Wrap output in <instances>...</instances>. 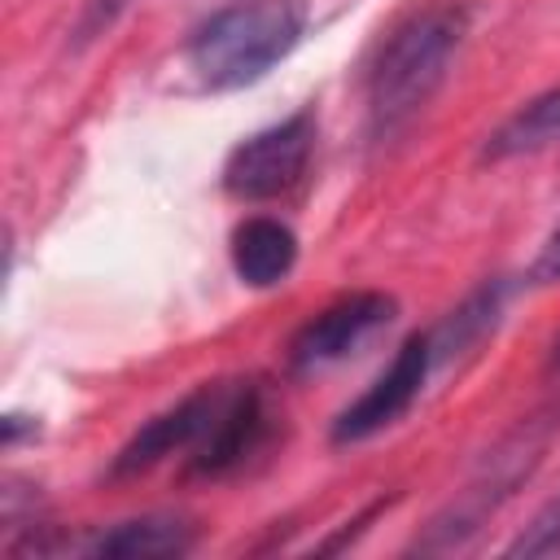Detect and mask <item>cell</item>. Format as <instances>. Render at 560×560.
Masks as SVG:
<instances>
[{
	"label": "cell",
	"mask_w": 560,
	"mask_h": 560,
	"mask_svg": "<svg viewBox=\"0 0 560 560\" xmlns=\"http://www.w3.org/2000/svg\"><path fill=\"white\" fill-rule=\"evenodd\" d=\"M472 31L468 0H442L402 18L376 48L363 74V114L376 144L402 136L446 83L464 39Z\"/></svg>",
	"instance_id": "1"
},
{
	"label": "cell",
	"mask_w": 560,
	"mask_h": 560,
	"mask_svg": "<svg viewBox=\"0 0 560 560\" xmlns=\"http://www.w3.org/2000/svg\"><path fill=\"white\" fill-rule=\"evenodd\" d=\"M306 31L298 0H245L201 18L184 39V66L206 92H236L267 79Z\"/></svg>",
	"instance_id": "2"
},
{
	"label": "cell",
	"mask_w": 560,
	"mask_h": 560,
	"mask_svg": "<svg viewBox=\"0 0 560 560\" xmlns=\"http://www.w3.org/2000/svg\"><path fill=\"white\" fill-rule=\"evenodd\" d=\"M556 429H560V407H547V411L529 416L516 433H508L494 446V455H486V464L472 472V481L459 490V499L429 521V534L416 547L420 551H455V547H464L481 529V521L494 516L499 503L534 472V464L542 459V451H547Z\"/></svg>",
	"instance_id": "3"
},
{
	"label": "cell",
	"mask_w": 560,
	"mask_h": 560,
	"mask_svg": "<svg viewBox=\"0 0 560 560\" xmlns=\"http://www.w3.org/2000/svg\"><path fill=\"white\" fill-rule=\"evenodd\" d=\"M315 158V114L298 109L254 136H245L219 171V184L232 201H276L289 197Z\"/></svg>",
	"instance_id": "4"
},
{
	"label": "cell",
	"mask_w": 560,
	"mask_h": 560,
	"mask_svg": "<svg viewBox=\"0 0 560 560\" xmlns=\"http://www.w3.org/2000/svg\"><path fill=\"white\" fill-rule=\"evenodd\" d=\"M438 368H442V350H438L433 328L429 332H411L394 350V359L376 372V381L350 407L337 411L332 433H328L332 446H354V442H368V438L394 429L420 402V394H424V385H429V376Z\"/></svg>",
	"instance_id": "5"
},
{
	"label": "cell",
	"mask_w": 560,
	"mask_h": 560,
	"mask_svg": "<svg viewBox=\"0 0 560 560\" xmlns=\"http://www.w3.org/2000/svg\"><path fill=\"white\" fill-rule=\"evenodd\" d=\"M271 398L262 381H219V402L214 416L206 424V433L197 438V446L184 459L188 477H228L236 468H245L271 438Z\"/></svg>",
	"instance_id": "6"
},
{
	"label": "cell",
	"mask_w": 560,
	"mask_h": 560,
	"mask_svg": "<svg viewBox=\"0 0 560 560\" xmlns=\"http://www.w3.org/2000/svg\"><path fill=\"white\" fill-rule=\"evenodd\" d=\"M398 315V302L381 289H354V293H341L337 302H328L319 315H311L293 346H289V368L311 376V372H324L332 363H346L350 354H359L376 332H385Z\"/></svg>",
	"instance_id": "7"
},
{
	"label": "cell",
	"mask_w": 560,
	"mask_h": 560,
	"mask_svg": "<svg viewBox=\"0 0 560 560\" xmlns=\"http://www.w3.org/2000/svg\"><path fill=\"white\" fill-rule=\"evenodd\" d=\"M214 402H219V381L210 385H197L192 394H184L175 407L149 416L114 455L109 464V477H136V472H149L158 468L162 459L179 455L188 459V451L197 446V438L206 433L210 416H214Z\"/></svg>",
	"instance_id": "8"
},
{
	"label": "cell",
	"mask_w": 560,
	"mask_h": 560,
	"mask_svg": "<svg viewBox=\"0 0 560 560\" xmlns=\"http://www.w3.org/2000/svg\"><path fill=\"white\" fill-rule=\"evenodd\" d=\"M228 258L241 284L249 289H276L298 267V232L284 219L249 214L228 236Z\"/></svg>",
	"instance_id": "9"
},
{
	"label": "cell",
	"mask_w": 560,
	"mask_h": 560,
	"mask_svg": "<svg viewBox=\"0 0 560 560\" xmlns=\"http://www.w3.org/2000/svg\"><path fill=\"white\" fill-rule=\"evenodd\" d=\"M74 547L88 556H109V560H166V556H188L197 547V529L184 516L153 512V516L114 521L109 529H101Z\"/></svg>",
	"instance_id": "10"
},
{
	"label": "cell",
	"mask_w": 560,
	"mask_h": 560,
	"mask_svg": "<svg viewBox=\"0 0 560 560\" xmlns=\"http://www.w3.org/2000/svg\"><path fill=\"white\" fill-rule=\"evenodd\" d=\"M560 149V83L516 105L481 144V162H512Z\"/></svg>",
	"instance_id": "11"
},
{
	"label": "cell",
	"mask_w": 560,
	"mask_h": 560,
	"mask_svg": "<svg viewBox=\"0 0 560 560\" xmlns=\"http://www.w3.org/2000/svg\"><path fill=\"white\" fill-rule=\"evenodd\" d=\"M560 551V499H551L512 542L508 556H556Z\"/></svg>",
	"instance_id": "12"
},
{
	"label": "cell",
	"mask_w": 560,
	"mask_h": 560,
	"mask_svg": "<svg viewBox=\"0 0 560 560\" xmlns=\"http://www.w3.org/2000/svg\"><path fill=\"white\" fill-rule=\"evenodd\" d=\"M525 280H529V284H538V289L560 284V223L542 236V245H538V254H534V262H529Z\"/></svg>",
	"instance_id": "13"
},
{
	"label": "cell",
	"mask_w": 560,
	"mask_h": 560,
	"mask_svg": "<svg viewBox=\"0 0 560 560\" xmlns=\"http://www.w3.org/2000/svg\"><path fill=\"white\" fill-rule=\"evenodd\" d=\"M122 9H127V0H88V9H83V35L105 31Z\"/></svg>",
	"instance_id": "14"
},
{
	"label": "cell",
	"mask_w": 560,
	"mask_h": 560,
	"mask_svg": "<svg viewBox=\"0 0 560 560\" xmlns=\"http://www.w3.org/2000/svg\"><path fill=\"white\" fill-rule=\"evenodd\" d=\"M547 368H551V372H560V332H556V341H551V354H547Z\"/></svg>",
	"instance_id": "15"
}]
</instances>
